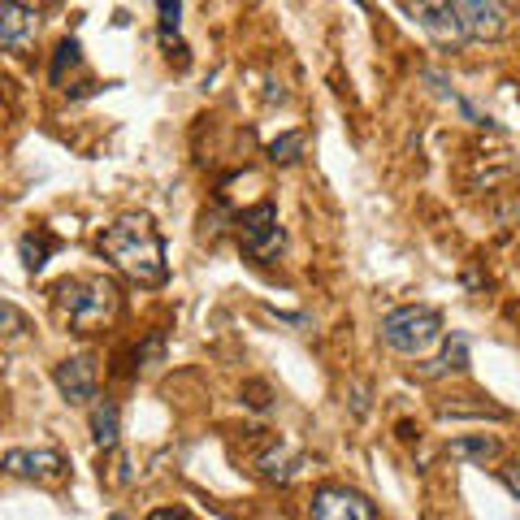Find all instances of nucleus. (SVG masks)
Segmentation results:
<instances>
[{"label": "nucleus", "instance_id": "nucleus-1", "mask_svg": "<svg viewBox=\"0 0 520 520\" xmlns=\"http://www.w3.org/2000/svg\"><path fill=\"white\" fill-rule=\"evenodd\" d=\"M96 247L104 260H113V265L139 286H161L169 278L165 239H161V230L152 226L148 213H122L113 226L100 230Z\"/></svg>", "mask_w": 520, "mask_h": 520}, {"label": "nucleus", "instance_id": "nucleus-14", "mask_svg": "<svg viewBox=\"0 0 520 520\" xmlns=\"http://www.w3.org/2000/svg\"><path fill=\"white\" fill-rule=\"evenodd\" d=\"M22 260H26V269H44V260H48V252H52V239L48 234H22Z\"/></svg>", "mask_w": 520, "mask_h": 520}, {"label": "nucleus", "instance_id": "nucleus-18", "mask_svg": "<svg viewBox=\"0 0 520 520\" xmlns=\"http://www.w3.org/2000/svg\"><path fill=\"white\" fill-rule=\"evenodd\" d=\"M148 520H187V516H182V507H156Z\"/></svg>", "mask_w": 520, "mask_h": 520}, {"label": "nucleus", "instance_id": "nucleus-11", "mask_svg": "<svg viewBox=\"0 0 520 520\" xmlns=\"http://www.w3.org/2000/svg\"><path fill=\"white\" fill-rule=\"evenodd\" d=\"M117 434H122V412H117L113 399H96V408H91V442L96 447H117Z\"/></svg>", "mask_w": 520, "mask_h": 520}, {"label": "nucleus", "instance_id": "nucleus-8", "mask_svg": "<svg viewBox=\"0 0 520 520\" xmlns=\"http://www.w3.org/2000/svg\"><path fill=\"white\" fill-rule=\"evenodd\" d=\"M460 13V26H464V39H499L503 26H507V9L494 5V0H460L455 5Z\"/></svg>", "mask_w": 520, "mask_h": 520}, {"label": "nucleus", "instance_id": "nucleus-6", "mask_svg": "<svg viewBox=\"0 0 520 520\" xmlns=\"http://www.w3.org/2000/svg\"><path fill=\"white\" fill-rule=\"evenodd\" d=\"M5 473L26 477V481H61L65 455L52 447H13V451H5Z\"/></svg>", "mask_w": 520, "mask_h": 520}, {"label": "nucleus", "instance_id": "nucleus-9", "mask_svg": "<svg viewBox=\"0 0 520 520\" xmlns=\"http://www.w3.org/2000/svg\"><path fill=\"white\" fill-rule=\"evenodd\" d=\"M39 35V13L31 5H0V44L5 52H26Z\"/></svg>", "mask_w": 520, "mask_h": 520}, {"label": "nucleus", "instance_id": "nucleus-16", "mask_svg": "<svg viewBox=\"0 0 520 520\" xmlns=\"http://www.w3.org/2000/svg\"><path fill=\"white\" fill-rule=\"evenodd\" d=\"M65 65H78V39H61L57 57H52V83L65 78Z\"/></svg>", "mask_w": 520, "mask_h": 520}, {"label": "nucleus", "instance_id": "nucleus-15", "mask_svg": "<svg viewBox=\"0 0 520 520\" xmlns=\"http://www.w3.org/2000/svg\"><path fill=\"white\" fill-rule=\"evenodd\" d=\"M299 152H304V135H278L269 143V156H273V161H282V165L299 161Z\"/></svg>", "mask_w": 520, "mask_h": 520}, {"label": "nucleus", "instance_id": "nucleus-7", "mask_svg": "<svg viewBox=\"0 0 520 520\" xmlns=\"http://www.w3.org/2000/svg\"><path fill=\"white\" fill-rule=\"evenodd\" d=\"M96 356H70V360H61L57 369H52V382H57L61 390V399L65 403H87V399H96Z\"/></svg>", "mask_w": 520, "mask_h": 520}, {"label": "nucleus", "instance_id": "nucleus-12", "mask_svg": "<svg viewBox=\"0 0 520 520\" xmlns=\"http://www.w3.org/2000/svg\"><path fill=\"white\" fill-rule=\"evenodd\" d=\"M464 373L468 369V338L464 334H451L447 347H442V356L434 360V373Z\"/></svg>", "mask_w": 520, "mask_h": 520}, {"label": "nucleus", "instance_id": "nucleus-10", "mask_svg": "<svg viewBox=\"0 0 520 520\" xmlns=\"http://www.w3.org/2000/svg\"><path fill=\"white\" fill-rule=\"evenodd\" d=\"M416 22H421L438 44H464V26H460L455 5H416Z\"/></svg>", "mask_w": 520, "mask_h": 520}, {"label": "nucleus", "instance_id": "nucleus-13", "mask_svg": "<svg viewBox=\"0 0 520 520\" xmlns=\"http://www.w3.org/2000/svg\"><path fill=\"white\" fill-rule=\"evenodd\" d=\"M494 451H499V442L486 438V434H481V438H455L451 442V455H460V460H477V464H486Z\"/></svg>", "mask_w": 520, "mask_h": 520}, {"label": "nucleus", "instance_id": "nucleus-17", "mask_svg": "<svg viewBox=\"0 0 520 520\" xmlns=\"http://www.w3.org/2000/svg\"><path fill=\"white\" fill-rule=\"evenodd\" d=\"M178 18H182V5H169V0H161V35L165 39L178 31Z\"/></svg>", "mask_w": 520, "mask_h": 520}, {"label": "nucleus", "instance_id": "nucleus-5", "mask_svg": "<svg viewBox=\"0 0 520 520\" xmlns=\"http://www.w3.org/2000/svg\"><path fill=\"white\" fill-rule=\"evenodd\" d=\"M312 520H377L373 516V503L364 499L360 490H347V486H321L312 494Z\"/></svg>", "mask_w": 520, "mask_h": 520}, {"label": "nucleus", "instance_id": "nucleus-4", "mask_svg": "<svg viewBox=\"0 0 520 520\" xmlns=\"http://www.w3.org/2000/svg\"><path fill=\"white\" fill-rule=\"evenodd\" d=\"M239 239L243 252L252 260H278V252L286 247V234L278 226V208L273 204H256L239 217Z\"/></svg>", "mask_w": 520, "mask_h": 520}, {"label": "nucleus", "instance_id": "nucleus-2", "mask_svg": "<svg viewBox=\"0 0 520 520\" xmlns=\"http://www.w3.org/2000/svg\"><path fill=\"white\" fill-rule=\"evenodd\" d=\"M52 304L70 330H91L117 317V286L109 278H61L52 286Z\"/></svg>", "mask_w": 520, "mask_h": 520}, {"label": "nucleus", "instance_id": "nucleus-3", "mask_svg": "<svg viewBox=\"0 0 520 520\" xmlns=\"http://www.w3.org/2000/svg\"><path fill=\"white\" fill-rule=\"evenodd\" d=\"M447 330H442V317L434 308H395L382 317V343L399 356H425L429 347H438Z\"/></svg>", "mask_w": 520, "mask_h": 520}]
</instances>
